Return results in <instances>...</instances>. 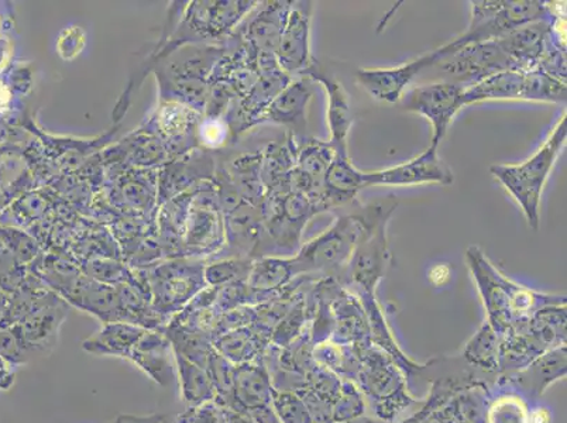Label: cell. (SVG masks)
<instances>
[{
	"instance_id": "cell-1",
	"label": "cell",
	"mask_w": 567,
	"mask_h": 423,
	"mask_svg": "<svg viewBox=\"0 0 567 423\" xmlns=\"http://www.w3.org/2000/svg\"><path fill=\"white\" fill-rule=\"evenodd\" d=\"M567 116L560 118L550 132L544 146L518 165H494L489 172L503 187L513 195L523 209L530 229L538 230L540 224V200L551 168L566 146Z\"/></svg>"
},
{
	"instance_id": "cell-2",
	"label": "cell",
	"mask_w": 567,
	"mask_h": 423,
	"mask_svg": "<svg viewBox=\"0 0 567 423\" xmlns=\"http://www.w3.org/2000/svg\"><path fill=\"white\" fill-rule=\"evenodd\" d=\"M370 205H355L353 210L340 214L331 228L308 241L292 257L298 276L319 272L329 277L347 275L355 247L368 225Z\"/></svg>"
},
{
	"instance_id": "cell-3",
	"label": "cell",
	"mask_w": 567,
	"mask_h": 423,
	"mask_svg": "<svg viewBox=\"0 0 567 423\" xmlns=\"http://www.w3.org/2000/svg\"><path fill=\"white\" fill-rule=\"evenodd\" d=\"M466 261L494 323H509L514 318L529 317L535 312L536 307L545 308L565 303L564 297L543 296L507 280L488 261L481 247H468Z\"/></svg>"
},
{
	"instance_id": "cell-4",
	"label": "cell",
	"mask_w": 567,
	"mask_h": 423,
	"mask_svg": "<svg viewBox=\"0 0 567 423\" xmlns=\"http://www.w3.org/2000/svg\"><path fill=\"white\" fill-rule=\"evenodd\" d=\"M471 4V23L466 32L437 49L442 54L452 53L468 44L494 41L520 25L555 18L549 3L540 0H481Z\"/></svg>"
},
{
	"instance_id": "cell-5",
	"label": "cell",
	"mask_w": 567,
	"mask_h": 423,
	"mask_svg": "<svg viewBox=\"0 0 567 423\" xmlns=\"http://www.w3.org/2000/svg\"><path fill=\"white\" fill-rule=\"evenodd\" d=\"M396 208L394 196L370 204L368 225H365L362 239L349 262L347 276L362 287L368 296H374V288L384 277L390 261L389 228L391 215Z\"/></svg>"
},
{
	"instance_id": "cell-6",
	"label": "cell",
	"mask_w": 567,
	"mask_h": 423,
	"mask_svg": "<svg viewBox=\"0 0 567 423\" xmlns=\"http://www.w3.org/2000/svg\"><path fill=\"white\" fill-rule=\"evenodd\" d=\"M436 54L437 61L430 70L441 72L440 81L452 82L465 90L498 72L517 70L496 41L468 44L447 54L436 49Z\"/></svg>"
},
{
	"instance_id": "cell-7",
	"label": "cell",
	"mask_w": 567,
	"mask_h": 423,
	"mask_svg": "<svg viewBox=\"0 0 567 423\" xmlns=\"http://www.w3.org/2000/svg\"><path fill=\"white\" fill-rule=\"evenodd\" d=\"M204 262L174 260L158 266L147 278L154 312H177L205 287Z\"/></svg>"
},
{
	"instance_id": "cell-8",
	"label": "cell",
	"mask_w": 567,
	"mask_h": 423,
	"mask_svg": "<svg viewBox=\"0 0 567 423\" xmlns=\"http://www.w3.org/2000/svg\"><path fill=\"white\" fill-rule=\"evenodd\" d=\"M465 87L436 81L415 86L404 102V110L424 116L432 125L431 146L440 147L456 113L463 107Z\"/></svg>"
},
{
	"instance_id": "cell-9",
	"label": "cell",
	"mask_w": 567,
	"mask_h": 423,
	"mask_svg": "<svg viewBox=\"0 0 567 423\" xmlns=\"http://www.w3.org/2000/svg\"><path fill=\"white\" fill-rule=\"evenodd\" d=\"M312 2H292L284 25L276 59L291 79L306 75L316 63L311 55Z\"/></svg>"
},
{
	"instance_id": "cell-10",
	"label": "cell",
	"mask_w": 567,
	"mask_h": 423,
	"mask_svg": "<svg viewBox=\"0 0 567 423\" xmlns=\"http://www.w3.org/2000/svg\"><path fill=\"white\" fill-rule=\"evenodd\" d=\"M437 146L425 149L421 156L395 167L364 172V187L386 185V187H411V185L441 184L451 185L455 180L452 169L447 167L437 153Z\"/></svg>"
},
{
	"instance_id": "cell-11",
	"label": "cell",
	"mask_w": 567,
	"mask_h": 423,
	"mask_svg": "<svg viewBox=\"0 0 567 423\" xmlns=\"http://www.w3.org/2000/svg\"><path fill=\"white\" fill-rule=\"evenodd\" d=\"M437 61L436 50L410 63L393 69H363L355 72V81L373 100L395 103L402 100L406 87L421 72L432 69Z\"/></svg>"
},
{
	"instance_id": "cell-12",
	"label": "cell",
	"mask_w": 567,
	"mask_h": 423,
	"mask_svg": "<svg viewBox=\"0 0 567 423\" xmlns=\"http://www.w3.org/2000/svg\"><path fill=\"white\" fill-rule=\"evenodd\" d=\"M208 189L195 193L190 200L187 228H185V252L205 255L218 250L224 244V226L219 215V200L210 199Z\"/></svg>"
},
{
	"instance_id": "cell-13",
	"label": "cell",
	"mask_w": 567,
	"mask_h": 423,
	"mask_svg": "<svg viewBox=\"0 0 567 423\" xmlns=\"http://www.w3.org/2000/svg\"><path fill=\"white\" fill-rule=\"evenodd\" d=\"M317 82L309 76L292 79L268 105L260 123L286 126L293 138L307 131V110L316 94Z\"/></svg>"
},
{
	"instance_id": "cell-14",
	"label": "cell",
	"mask_w": 567,
	"mask_h": 423,
	"mask_svg": "<svg viewBox=\"0 0 567 423\" xmlns=\"http://www.w3.org/2000/svg\"><path fill=\"white\" fill-rule=\"evenodd\" d=\"M66 318V308L56 297L44 293L38 306L25 314L17 334L24 349L49 353L59 339V330Z\"/></svg>"
},
{
	"instance_id": "cell-15",
	"label": "cell",
	"mask_w": 567,
	"mask_h": 423,
	"mask_svg": "<svg viewBox=\"0 0 567 423\" xmlns=\"http://www.w3.org/2000/svg\"><path fill=\"white\" fill-rule=\"evenodd\" d=\"M303 76H309V79L316 81L317 84H321L324 91H327L328 125L329 131H331L329 143L337 149V154H348L349 133L353 125V113L347 90H344L342 82H339L334 76L323 71L318 61L311 65V69Z\"/></svg>"
},
{
	"instance_id": "cell-16",
	"label": "cell",
	"mask_w": 567,
	"mask_h": 423,
	"mask_svg": "<svg viewBox=\"0 0 567 423\" xmlns=\"http://www.w3.org/2000/svg\"><path fill=\"white\" fill-rule=\"evenodd\" d=\"M255 13L246 19L240 39L257 54H276L292 2L257 3Z\"/></svg>"
},
{
	"instance_id": "cell-17",
	"label": "cell",
	"mask_w": 567,
	"mask_h": 423,
	"mask_svg": "<svg viewBox=\"0 0 567 423\" xmlns=\"http://www.w3.org/2000/svg\"><path fill=\"white\" fill-rule=\"evenodd\" d=\"M363 173L355 168L350 154H337L331 168L324 175L319 209L323 212L353 205L355 196L364 187Z\"/></svg>"
},
{
	"instance_id": "cell-18",
	"label": "cell",
	"mask_w": 567,
	"mask_h": 423,
	"mask_svg": "<svg viewBox=\"0 0 567 423\" xmlns=\"http://www.w3.org/2000/svg\"><path fill=\"white\" fill-rule=\"evenodd\" d=\"M172 350L173 344L166 334L147 329L127 360L151 376L154 383L166 386L174 379Z\"/></svg>"
},
{
	"instance_id": "cell-19",
	"label": "cell",
	"mask_w": 567,
	"mask_h": 423,
	"mask_svg": "<svg viewBox=\"0 0 567 423\" xmlns=\"http://www.w3.org/2000/svg\"><path fill=\"white\" fill-rule=\"evenodd\" d=\"M298 143L287 133L281 142L268 144L261 152V179L266 195L291 194L290 175L296 167Z\"/></svg>"
},
{
	"instance_id": "cell-20",
	"label": "cell",
	"mask_w": 567,
	"mask_h": 423,
	"mask_svg": "<svg viewBox=\"0 0 567 423\" xmlns=\"http://www.w3.org/2000/svg\"><path fill=\"white\" fill-rule=\"evenodd\" d=\"M261 229V215L257 206L244 203L226 214V244L236 256L239 252L240 259H245L244 256H247V259L252 256L260 244Z\"/></svg>"
},
{
	"instance_id": "cell-21",
	"label": "cell",
	"mask_w": 567,
	"mask_h": 423,
	"mask_svg": "<svg viewBox=\"0 0 567 423\" xmlns=\"http://www.w3.org/2000/svg\"><path fill=\"white\" fill-rule=\"evenodd\" d=\"M146 328L128 322L106 323L105 328L82 343L85 352L97 355H115L127 359Z\"/></svg>"
},
{
	"instance_id": "cell-22",
	"label": "cell",
	"mask_w": 567,
	"mask_h": 423,
	"mask_svg": "<svg viewBox=\"0 0 567 423\" xmlns=\"http://www.w3.org/2000/svg\"><path fill=\"white\" fill-rule=\"evenodd\" d=\"M525 71H503L496 75L466 87L463 92V107L483 101L523 100Z\"/></svg>"
},
{
	"instance_id": "cell-23",
	"label": "cell",
	"mask_w": 567,
	"mask_h": 423,
	"mask_svg": "<svg viewBox=\"0 0 567 423\" xmlns=\"http://www.w3.org/2000/svg\"><path fill=\"white\" fill-rule=\"evenodd\" d=\"M297 276L298 271L292 257L291 259L277 256L260 257L259 260L251 262L246 283L256 297H262L286 288L287 283Z\"/></svg>"
},
{
	"instance_id": "cell-24",
	"label": "cell",
	"mask_w": 567,
	"mask_h": 423,
	"mask_svg": "<svg viewBox=\"0 0 567 423\" xmlns=\"http://www.w3.org/2000/svg\"><path fill=\"white\" fill-rule=\"evenodd\" d=\"M226 173L245 203L259 208L266 196L261 179V152L236 158L230 172Z\"/></svg>"
},
{
	"instance_id": "cell-25",
	"label": "cell",
	"mask_w": 567,
	"mask_h": 423,
	"mask_svg": "<svg viewBox=\"0 0 567 423\" xmlns=\"http://www.w3.org/2000/svg\"><path fill=\"white\" fill-rule=\"evenodd\" d=\"M337 149L329 142L308 138L297 148L296 168L322 189L324 175L331 168Z\"/></svg>"
},
{
	"instance_id": "cell-26",
	"label": "cell",
	"mask_w": 567,
	"mask_h": 423,
	"mask_svg": "<svg viewBox=\"0 0 567 423\" xmlns=\"http://www.w3.org/2000/svg\"><path fill=\"white\" fill-rule=\"evenodd\" d=\"M175 354L177 368L179 371V384H182L183 396L194 404H204L206 401L216 399V390L208 370L199 368L193 361L184 359L183 355Z\"/></svg>"
},
{
	"instance_id": "cell-27",
	"label": "cell",
	"mask_w": 567,
	"mask_h": 423,
	"mask_svg": "<svg viewBox=\"0 0 567 423\" xmlns=\"http://www.w3.org/2000/svg\"><path fill=\"white\" fill-rule=\"evenodd\" d=\"M157 126L168 143L178 144L197 126V116L193 107L168 102L157 113Z\"/></svg>"
},
{
	"instance_id": "cell-28",
	"label": "cell",
	"mask_w": 567,
	"mask_h": 423,
	"mask_svg": "<svg viewBox=\"0 0 567 423\" xmlns=\"http://www.w3.org/2000/svg\"><path fill=\"white\" fill-rule=\"evenodd\" d=\"M567 97L565 81L543 70L525 71L524 101L564 103Z\"/></svg>"
},
{
	"instance_id": "cell-29",
	"label": "cell",
	"mask_w": 567,
	"mask_h": 423,
	"mask_svg": "<svg viewBox=\"0 0 567 423\" xmlns=\"http://www.w3.org/2000/svg\"><path fill=\"white\" fill-rule=\"evenodd\" d=\"M252 344L255 342H252L250 330L244 328L230 329L214 339L216 352L234 363H241V361L250 359Z\"/></svg>"
},
{
	"instance_id": "cell-30",
	"label": "cell",
	"mask_w": 567,
	"mask_h": 423,
	"mask_svg": "<svg viewBox=\"0 0 567 423\" xmlns=\"http://www.w3.org/2000/svg\"><path fill=\"white\" fill-rule=\"evenodd\" d=\"M251 268L249 259H226L214 262L205 267L204 276L206 283L215 288L228 286V283L237 281H247Z\"/></svg>"
},
{
	"instance_id": "cell-31",
	"label": "cell",
	"mask_w": 567,
	"mask_h": 423,
	"mask_svg": "<svg viewBox=\"0 0 567 423\" xmlns=\"http://www.w3.org/2000/svg\"><path fill=\"white\" fill-rule=\"evenodd\" d=\"M0 244L12 252L14 259H19L20 261L32 260L35 256V245L23 231L0 228Z\"/></svg>"
},
{
	"instance_id": "cell-32",
	"label": "cell",
	"mask_w": 567,
	"mask_h": 423,
	"mask_svg": "<svg viewBox=\"0 0 567 423\" xmlns=\"http://www.w3.org/2000/svg\"><path fill=\"white\" fill-rule=\"evenodd\" d=\"M492 415L493 423H527L523 407L512 401L494 406Z\"/></svg>"
},
{
	"instance_id": "cell-33",
	"label": "cell",
	"mask_w": 567,
	"mask_h": 423,
	"mask_svg": "<svg viewBox=\"0 0 567 423\" xmlns=\"http://www.w3.org/2000/svg\"><path fill=\"white\" fill-rule=\"evenodd\" d=\"M200 134V141L206 146L218 147L224 144L226 137H228V131L225 125H220L218 118H209L208 122L204 123V126L198 131Z\"/></svg>"
},
{
	"instance_id": "cell-34",
	"label": "cell",
	"mask_w": 567,
	"mask_h": 423,
	"mask_svg": "<svg viewBox=\"0 0 567 423\" xmlns=\"http://www.w3.org/2000/svg\"><path fill=\"white\" fill-rule=\"evenodd\" d=\"M533 423H549L548 411H545V410L536 411L533 416Z\"/></svg>"
}]
</instances>
